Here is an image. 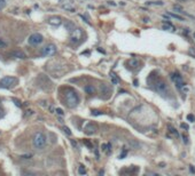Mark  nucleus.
<instances>
[{
  "mask_svg": "<svg viewBox=\"0 0 195 176\" xmlns=\"http://www.w3.org/2000/svg\"><path fill=\"white\" fill-rule=\"evenodd\" d=\"M64 101H65V104L68 107L73 109L78 105L79 103V97L78 94L73 90V89H67V92L64 93Z\"/></svg>",
  "mask_w": 195,
  "mask_h": 176,
  "instance_id": "obj_1",
  "label": "nucleus"
},
{
  "mask_svg": "<svg viewBox=\"0 0 195 176\" xmlns=\"http://www.w3.org/2000/svg\"><path fill=\"white\" fill-rule=\"evenodd\" d=\"M154 88H155V90L162 95V96L164 97H170L171 96V90H170V88H169L168 84L164 81L163 79H157L155 82H154Z\"/></svg>",
  "mask_w": 195,
  "mask_h": 176,
  "instance_id": "obj_2",
  "label": "nucleus"
},
{
  "mask_svg": "<svg viewBox=\"0 0 195 176\" xmlns=\"http://www.w3.org/2000/svg\"><path fill=\"white\" fill-rule=\"evenodd\" d=\"M46 142H47V140H46V136H45L44 133L37 132L33 135L32 143H33V146H35L36 149H43V148H45Z\"/></svg>",
  "mask_w": 195,
  "mask_h": 176,
  "instance_id": "obj_3",
  "label": "nucleus"
},
{
  "mask_svg": "<svg viewBox=\"0 0 195 176\" xmlns=\"http://www.w3.org/2000/svg\"><path fill=\"white\" fill-rule=\"evenodd\" d=\"M17 82V79L14 77H5L0 80V88H12Z\"/></svg>",
  "mask_w": 195,
  "mask_h": 176,
  "instance_id": "obj_4",
  "label": "nucleus"
},
{
  "mask_svg": "<svg viewBox=\"0 0 195 176\" xmlns=\"http://www.w3.org/2000/svg\"><path fill=\"white\" fill-rule=\"evenodd\" d=\"M81 38H83V31L78 27H76L73 31L70 32V41L72 44H78L81 40Z\"/></svg>",
  "mask_w": 195,
  "mask_h": 176,
  "instance_id": "obj_5",
  "label": "nucleus"
},
{
  "mask_svg": "<svg viewBox=\"0 0 195 176\" xmlns=\"http://www.w3.org/2000/svg\"><path fill=\"white\" fill-rule=\"evenodd\" d=\"M56 53V46L54 44H48L41 49V55L43 56H53Z\"/></svg>",
  "mask_w": 195,
  "mask_h": 176,
  "instance_id": "obj_6",
  "label": "nucleus"
},
{
  "mask_svg": "<svg viewBox=\"0 0 195 176\" xmlns=\"http://www.w3.org/2000/svg\"><path fill=\"white\" fill-rule=\"evenodd\" d=\"M43 40H44V38H43V35L40 34V33H33V34H31L29 37V39H28V41H29V44L30 45H39L43 42Z\"/></svg>",
  "mask_w": 195,
  "mask_h": 176,
  "instance_id": "obj_7",
  "label": "nucleus"
},
{
  "mask_svg": "<svg viewBox=\"0 0 195 176\" xmlns=\"http://www.w3.org/2000/svg\"><path fill=\"white\" fill-rule=\"evenodd\" d=\"M171 79H172V81L176 84V86H177L179 89H181V88L185 86L184 79H183V77H181L179 73H171Z\"/></svg>",
  "mask_w": 195,
  "mask_h": 176,
  "instance_id": "obj_8",
  "label": "nucleus"
},
{
  "mask_svg": "<svg viewBox=\"0 0 195 176\" xmlns=\"http://www.w3.org/2000/svg\"><path fill=\"white\" fill-rule=\"evenodd\" d=\"M126 64H127V68L130 70H137L139 68V65H140V62H139V60H137V58H131V60L127 61Z\"/></svg>",
  "mask_w": 195,
  "mask_h": 176,
  "instance_id": "obj_9",
  "label": "nucleus"
},
{
  "mask_svg": "<svg viewBox=\"0 0 195 176\" xmlns=\"http://www.w3.org/2000/svg\"><path fill=\"white\" fill-rule=\"evenodd\" d=\"M98 127L95 123L93 122H89L86 126H85V133L86 134H89V135H92V134H94V133L97 132Z\"/></svg>",
  "mask_w": 195,
  "mask_h": 176,
  "instance_id": "obj_10",
  "label": "nucleus"
},
{
  "mask_svg": "<svg viewBox=\"0 0 195 176\" xmlns=\"http://www.w3.org/2000/svg\"><path fill=\"white\" fill-rule=\"evenodd\" d=\"M48 23L51 25H53V27H59V25H61L62 19H61V17H59V16H53V17H51L48 19Z\"/></svg>",
  "mask_w": 195,
  "mask_h": 176,
  "instance_id": "obj_11",
  "label": "nucleus"
},
{
  "mask_svg": "<svg viewBox=\"0 0 195 176\" xmlns=\"http://www.w3.org/2000/svg\"><path fill=\"white\" fill-rule=\"evenodd\" d=\"M100 92H101L102 95H105L106 97H108L109 94H110V88H109V86L106 85V84H101V85H100Z\"/></svg>",
  "mask_w": 195,
  "mask_h": 176,
  "instance_id": "obj_12",
  "label": "nucleus"
},
{
  "mask_svg": "<svg viewBox=\"0 0 195 176\" xmlns=\"http://www.w3.org/2000/svg\"><path fill=\"white\" fill-rule=\"evenodd\" d=\"M162 29L165 30V31H170V32H175L176 31V27H173L170 22H163L162 23Z\"/></svg>",
  "mask_w": 195,
  "mask_h": 176,
  "instance_id": "obj_13",
  "label": "nucleus"
},
{
  "mask_svg": "<svg viewBox=\"0 0 195 176\" xmlns=\"http://www.w3.org/2000/svg\"><path fill=\"white\" fill-rule=\"evenodd\" d=\"M10 56L16 57V58H27L25 53H23V52H21V50H14V52H12V53H10Z\"/></svg>",
  "mask_w": 195,
  "mask_h": 176,
  "instance_id": "obj_14",
  "label": "nucleus"
},
{
  "mask_svg": "<svg viewBox=\"0 0 195 176\" xmlns=\"http://www.w3.org/2000/svg\"><path fill=\"white\" fill-rule=\"evenodd\" d=\"M64 25H65V29H67V30L69 31V32H71V31H73V30L76 29V27H75V24H73V23H71V22H69V21H67Z\"/></svg>",
  "mask_w": 195,
  "mask_h": 176,
  "instance_id": "obj_15",
  "label": "nucleus"
},
{
  "mask_svg": "<svg viewBox=\"0 0 195 176\" xmlns=\"http://www.w3.org/2000/svg\"><path fill=\"white\" fill-rule=\"evenodd\" d=\"M62 8L65 9V10H69V11H71V13H73V11H75V7H73V6H71L70 4H63Z\"/></svg>",
  "mask_w": 195,
  "mask_h": 176,
  "instance_id": "obj_16",
  "label": "nucleus"
},
{
  "mask_svg": "<svg viewBox=\"0 0 195 176\" xmlns=\"http://www.w3.org/2000/svg\"><path fill=\"white\" fill-rule=\"evenodd\" d=\"M85 92H86L87 94H94L95 88L93 87L92 85H87V86H85Z\"/></svg>",
  "mask_w": 195,
  "mask_h": 176,
  "instance_id": "obj_17",
  "label": "nucleus"
},
{
  "mask_svg": "<svg viewBox=\"0 0 195 176\" xmlns=\"http://www.w3.org/2000/svg\"><path fill=\"white\" fill-rule=\"evenodd\" d=\"M102 151H105L107 154H109V153H110V151H111V145H110L109 143L103 144V145H102Z\"/></svg>",
  "mask_w": 195,
  "mask_h": 176,
  "instance_id": "obj_18",
  "label": "nucleus"
},
{
  "mask_svg": "<svg viewBox=\"0 0 195 176\" xmlns=\"http://www.w3.org/2000/svg\"><path fill=\"white\" fill-rule=\"evenodd\" d=\"M168 128H169V130H170V133H171L172 135H175L176 137H179V133H178L177 130H176V128H173V127H172L171 125H169Z\"/></svg>",
  "mask_w": 195,
  "mask_h": 176,
  "instance_id": "obj_19",
  "label": "nucleus"
},
{
  "mask_svg": "<svg viewBox=\"0 0 195 176\" xmlns=\"http://www.w3.org/2000/svg\"><path fill=\"white\" fill-rule=\"evenodd\" d=\"M110 79H111V82H113L114 85H117V84H118V78L116 77V74L113 73V72L110 73Z\"/></svg>",
  "mask_w": 195,
  "mask_h": 176,
  "instance_id": "obj_20",
  "label": "nucleus"
},
{
  "mask_svg": "<svg viewBox=\"0 0 195 176\" xmlns=\"http://www.w3.org/2000/svg\"><path fill=\"white\" fill-rule=\"evenodd\" d=\"M169 15H170L171 17H173V18H176V19H178V21H181V22H183V21H185V18L181 17V16H179L178 14H173V13H170Z\"/></svg>",
  "mask_w": 195,
  "mask_h": 176,
  "instance_id": "obj_21",
  "label": "nucleus"
},
{
  "mask_svg": "<svg viewBox=\"0 0 195 176\" xmlns=\"http://www.w3.org/2000/svg\"><path fill=\"white\" fill-rule=\"evenodd\" d=\"M78 173H79L80 175H85V174H86L85 167H84V166H79V167H78Z\"/></svg>",
  "mask_w": 195,
  "mask_h": 176,
  "instance_id": "obj_22",
  "label": "nucleus"
},
{
  "mask_svg": "<svg viewBox=\"0 0 195 176\" xmlns=\"http://www.w3.org/2000/svg\"><path fill=\"white\" fill-rule=\"evenodd\" d=\"M173 9H175L176 11H178V13H184V9L181 8L180 6H178V5H175V6H173Z\"/></svg>",
  "mask_w": 195,
  "mask_h": 176,
  "instance_id": "obj_23",
  "label": "nucleus"
},
{
  "mask_svg": "<svg viewBox=\"0 0 195 176\" xmlns=\"http://www.w3.org/2000/svg\"><path fill=\"white\" fill-rule=\"evenodd\" d=\"M6 46H7V42H6L4 39H1V38H0V48H5Z\"/></svg>",
  "mask_w": 195,
  "mask_h": 176,
  "instance_id": "obj_24",
  "label": "nucleus"
},
{
  "mask_svg": "<svg viewBox=\"0 0 195 176\" xmlns=\"http://www.w3.org/2000/svg\"><path fill=\"white\" fill-rule=\"evenodd\" d=\"M187 120L191 121V122H193V121H195V117L193 115H187Z\"/></svg>",
  "mask_w": 195,
  "mask_h": 176,
  "instance_id": "obj_25",
  "label": "nucleus"
},
{
  "mask_svg": "<svg viewBox=\"0 0 195 176\" xmlns=\"http://www.w3.org/2000/svg\"><path fill=\"white\" fill-rule=\"evenodd\" d=\"M63 130H64V133H65V134H67V135H68V136H70V135H71V132H70V129H69V128H68V127H65V126H64V127H63Z\"/></svg>",
  "mask_w": 195,
  "mask_h": 176,
  "instance_id": "obj_26",
  "label": "nucleus"
},
{
  "mask_svg": "<svg viewBox=\"0 0 195 176\" xmlns=\"http://www.w3.org/2000/svg\"><path fill=\"white\" fill-rule=\"evenodd\" d=\"M6 4H7V0H0V9L4 8L6 6Z\"/></svg>",
  "mask_w": 195,
  "mask_h": 176,
  "instance_id": "obj_27",
  "label": "nucleus"
},
{
  "mask_svg": "<svg viewBox=\"0 0 195 176\" xmlns=\"http://www.w3.org/2000/svg\"><path fill=\"white\" fill-rule=\"evenodd\" d=\"M55 112H56L59 115H63V110H62V109H56V110H55Z\"/></svg>",
  "mask_w": 195,
  "mask_h": 176,
  "instance_id": "obj_28",
  "label": "nucleus"
},
{
  "mask_svg": "<svg viewBox=\"0 0 195 176\" xmlns=\"http://www.w3.org/2000/svg\"><path fill=\"white\" fill-rule=\"evenodd\" d=\"M92 115H102V112H100V111H97V110H94V111H92Z\"/></svg>",
  "mask_w": 195,
  "mask_h": 176,
  "instance_id": "obj_29",
  "label": "nucleus"
},
{
  "mask_svg": "<svg viewBox=\"0 0 195 176\" xmlns=\"http://www.w3.org/2000/svg\"><path fill=\"white\" fill-rule=\"evenodd\" d=\"M13 102H14V103H15V104H16V105L18 106V107H21V103H20V101H18V99H15V98H13Z\"/></svg>",
  "mask_w": 195,
  "mask_h": 176,
  "instance_id": "obj_30",
  "label": "nucleus"
},
{
  "mask_svg": "<svg viewBox=\"0 0 195 176\" xmlns=\"http://www.w3.org/2000/svg\"><path fill=\"white\" fill-rule=\"evenodd\" d=\"M148 5H160V6H162L163 5V2L162 1H158V2H147Z\"/></svg>",
  "mask_w": 195,
  "mask_h": 176,
  "instance_id": "obj_31",
  "label": "nucleus"
},
{
  "mask_svg": "<svg viewBox=\"0 0 195 176\" xmlns=\"http://www.w3.org/2000/svg\"><path fill=\"white\" fill-rule=\"evenodd\" d=\"M80 17L83 18V19H84V21H85V22H86V23L89 24V25H91V22H89V19H87V18H86V17H84L83 15H80Z\"/></svg>",
  "mask_w": 195,
  "mask_h": 176,
  "instance_id": "obj_32",
  "label": "nucleus"
},
{
  "mask_svg": "<svg viewBox=\"0 0 195 176\" xmlns=\"http://www.w3.org/2000/svg\"><path fill=\"white\" fill-rule=\"evenodd\" d=\"M183 138H184V140H183V141H184V143H185V144H187V143H188V137L184 135V136H183Z\"/></svg>",
  "mask_w": 195,
  "mask_h": 176,
  "instance_id": "obj_33",
  "label": "nucleus"
},
{
  "mask_svg": "<svg viewBox=\"0 0 195 176\" xmlns=\"http://www.w3.org/2000/svg\"><path fill=\"white\" fill-rule=\"evenodd\" d=\"M181 128H184V129H188V126H187L186 123H181Z\"/></svg>",
  "mask_w": 195,
  "mask_h": 176,
  "instance_id": "obj_34",
  "label": "nucleus"
},
{
  "mask_svg": "<svg viewBox=\"0 0 195 176\" xmlns=\"http://www.w3.org/2000/svg\"><path fill=\"white\" fill-rule=\"evenodd\" d=\"M85 144H86L87 146H89V148H92V145H91V143H89V141H85Z\"/></svg>",
  "mask_w": 195,
  "mask_h": 176,
  "instance_id": "obj_35",
  "label": "nucleus"
},
{
  "mask_svg": "<svg viewBox=\"0 0 195 176\" xmlns=\"http://www.w3.org/2000/svg\"><path fill=\"white\" fill-rule=\"evenodd\" d=\"M189 167H191V168H189V169H191V172H192V173H195V168L193 167V166H189Z\"/></svg>",
  "mask_w": 195,
  "mask_h": 176,
  "instance_id": "obj_36",
  "label": "nucleus"
},
{
  "mask_svg": "<svg viewBox=\"0 0 195 176\" xmlns=\"http://www.w3.org/2000/svg\"><path fill=\"white\" fill-rule=\"evenodd\" d=\"M2 117H4V111L0 109V118H2Z\"/></svg>",
  "mask_w": 195,
  "mask_h": 176,
  "instance_id": "obj_37",
  "label": "nucleus"
},
{
  "mask_svg": "<svg viewBox=\"0 0 195 176\" xmlns=\"http://www.w3.org/2000/svg\"><path fill=\"white\" fill-rule=\"evenodd\" d=\"M71 143H72V145H73V146H75V148H77V144H76V142L71 141Z\"/></svg>",
  "mask_w": 195,
  "mask_h": 176,
  "instance_id": "obj_38",
  "label": "nucleus"
},
{
  "mask_svg": "<svg viewBox=\"0 0 195 176\" xmlns=\"http://www.w3.org/2000/svg\"><path fill=\"white\" fill-rule=\"evenodd\" d=\"M99 174H100V175H103V174H105V172H103V170H100V173H99Z\"/></svg>",
  "mask_w": 195,
  "mask_h": 176,
  "instance_id": "obj_39",
  "label": "nucleus"
},
{
  "mask_svg": "<svg viewBox=\"0 0 195 176\" xmlns=\"http://www.w3.org/2000/svg\"><path fill=\"white\" fill-rule=\"evenodd\" d=\"M180 1H186V0H180Z\"/></svg>",
  "mask_w": 195,
  "mask_h": 176,
  "instance_id": "obj_40",
  "label": "nucleus"
},
{
  "mask_svg": "<svg viewBox=\"0 0 195 176\" xmlns=\"http://www.w3.org/2000/svg\"><path fill=\"white\" fill-rule=\"evenodd\" d=\"M194 39H195V32H194Z\"/></svg>",
  "mask_w": 195,
  "mask_h": 176,
  "instance_id": "obj_41",
  "label": "nucleus"
}]
</instances>
